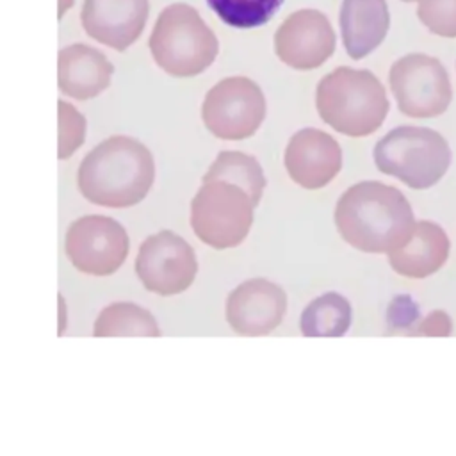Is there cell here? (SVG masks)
<instances>
[{
  "mask_svg": "<svg viewBox=\"0 0 456 456\" xmlns=\"http://www.w3.org/2000/svg\"><path fill=\"white\" fill-rule=\"evenodd\" d=\"M305 337H342L351 327V305L337 293L316 298L301 314Z\"/></svg>",
  "mask_w": 456,
  "mask_h": 456,
  "instance_id": "obj_18",
  "label": "cell"
},
{
  "mask_svg": "<svg viewBox=\"0 0 456 456\" xmlns=\"http://www.w3.org/2000/svg\"><path fill=\"white\" fill-rule=\"evenodd\" d=\"M388 84L398 109L410 118H437L451 106V80L437 57L426 53L401 57L391 66Z\"/></svg>",
  "mask_w": 456,
  "mask_h": 456,
  "instance_id": "obj_7",
  "label": "cell"
},
{
  "mask_svg": "<svg viewBox=\"0 0 456 456\" xmlns=\"http://www.w3.org/2000/svg\"><path fill=\"white\" fill-rule=\"evenodd\" d=\"M156 180V163L143 143L114 136L80 163L77 184L86 200L110 209H127L145 200Z\"/></svg>",
  "mask_w": 456,
  "mask_h": 456,
  "instance_id": "obj_2",
  "label": "cell"
},
{
  "mask_svg": "<svg viewBox=\"0 0 456 456\" xmlns=\"http://www.w3.org/2000/svg\"><path fill=\"white\" fill-rule=\"evenodd\" d=\"M285 170L298 186L321 189L328 186L342 167V150L330 134L317 129H301L285 148Z\"/></svg>",
  "mask_w": 456,
  "mask_h": 456,
  "instance_id": "obj_14",
  "label": "cell"
},
{
  "mask_svg": "<svg viewBox=\"0 0 456 456\" xmlns=\"http://www.w3.org/2000/svg\"><path fill=\"white\" fill-rule=\"evenodd\" d=\"M217 18L234 29H257L266 25L284 0H207Z\"/></svg>",
  "mask_w": 456,
  "mask_h": 456,
  "instance_id": "obj_21",
  "label": "cell"
},
{
  "mask_svg": "<svg viewBox=\"0 0 456 456\" xmlns=\"http://www.w3.org/2000/svg\"><path fill=\"white\" fill-rule=\"evenodd\" d=\"M316 107L321 120L337 132L365 137L384 125L388 100L380 80L369 70L341 66L319 80Z\"/></svg>",
  "mask_w": 456,
  "mask_h": 456,
  "instance_id": "obj_3",
  "label": "cell"
},
{
  "mask_svg": "<svg viewBox=\"0 0 456 456\" xmlns=\"http://www.w3.org/2000/svg\"><path fill=\"white\" fill-rule=\"evenodd\" d=\"M452 331L451 317L445 312L437 310L431 312L430 316H426L417 323L412 335H426V337H448Z\"/></svg>",
  "mask_w": 456,
  "mask_h": 456,
  "instance_id": "obj_25",
  "label": "cell"
},
{
  "mask_svg": "<svg viewBox=\"0 0 456 456\" xmlns=\"http://www.w3.org/2000/svg\"><path fill=\"white\" fill-rule=\"evenodd\" d=\"M338 23L344 49L351 59L358 61L387 38L391 13L385 0H342Z\"/></svg>",
  "mask_w": 456,
  "mask_h": 456,
  "instance_id": "obj_15",
  "label": "cell"
},
{
  "mask_svg": "<svg viewBox=\"0 0 456 456\" xmlns=\"http://www.w3.org/2000/svg\"><path fill=\"white\" fill-rule=\"evenodd\" d=\"M113 65L93 46L75 43L59 52V88L66 96L89 100L110 84Z\"/></svg>",
  "mask_w": 456,
  "mask_h": 456,
  "instance_id": "obj_16",
  "label": "cell"
},
{
  "mask_svg": "<svg viewBox=\"0 0 456 456\" xmlns=\"http://www.w3.org/2000/svg\"><path fill=\"white\" fill-rule=\"evenodd\" d=\"M287 312V296L280 285L251 278L237 285L227 300V321L236 334L262 337L271 334Z\"/></svg>",
  "mask_w": 456,
  "mask_h": 456,
  "instance_id": "obj_12",
  "label": "cell"
},
{
  "mask_svg": "<svg viewBox=\"0 0 456 456\" xmlns=\"http://www.w3.org/2000/svg\"><path fill=\"white\" fill-rule=\"evenodd\" d=\"M451 250L445 232L437 223H415L410 239L398 250L388 251V264L401 277L426 278L445 264Z\"/></svg>",
  "mask_w": 456,
  "mask_h": 456,
  "instance_id": "obj_17",
  "label": "cell"
},
{
  "mask_svg": "<svg viewBox=\"0 0 456 456\" xmlns=\"http://www.w3.org/2000/svg\"><path fill=\"white\" fill-rule=\"evenodd\" d=\"M403 2H415V0H403Z\"/></svg>",
  "mask_w": 456,
  "mask_h": 456,
  "instance_id": "obj_26",
  "label": "cell"
},
{
  "mask_svg": "<svg viewBox=\"0 0 456 456\" xmlns=\"http://www.w3.org/2000/svg\"><path fill=\"white\" fill-rule=\"evenodd\" d=\"M59 107H61V148H59V157L66 159L70 153H73L82 145L86 123L72 106L61 102Z\"/></svg>",
  "mask_w": 456,
  "mask_h": 456,
  "instance_id": "obj_23",
  "label": "cell"
},
{
  "mask_svg": "<svg viewBox=\"0 0 456 456\" xmlns=\"http://www.w3.org/2000/svg\"><path fill=\"white\" fill-rule=\"evenodd\" d=\"M335 31L330 20L317 9H300L284 20L274 32L278 59L300 72L316 70L335 52Z\"/></svg>",
  "mask_w": 456,
  "mask_h": 456,
  "instance_id": "obj_11",
  "label": "cell"
},
{
  "mask_svg": "<svg viewBox=\"0 0 456 456\" xmlns=\"http://www.w3.org/2000/svg\"><path fill=\"white\" fill-rule=\"evenodd\" d=\"M378 171L412 189L435 186L451 166V148L438 132L426 127H398L374 146Z\"/></svg>",
  "mask_w": 456,
  "mask_h": 456,
  "instance_id": "obj_5",
  "label": "cell"
},
{
  "mask_svg": "<svg viewBox=\"0 0 456 456\" xmlns=\"http://www.w3.org/2000/svg\"><path fill=\"white\" fill-rule=\"evenodd\" d=\"M335 224L350 246L364 253H388L410 239L415 217L401 191L369 180L338 198Z\"/></svg>",
  "mask_w": 456,
  "mask_h": 456,
  "instance_id": "obj_1",
  "label": "cell"
},
{
  "mask_svg": "<svg viewBox=\"0 0 456 456\" xmlns=\"http://www.w3.org/2000/svg\"><path fill=\"white\" fill-rule=\"evenodd\" d=\"M198 262L194 250L186 239L170 230L150 236L141 244L136 259V273L150 293L175 296L193 285Z\"/></svg>",
  "mask_w": 456,
  "mask_h": 456,
  "instance_id": "obj_9",
  "label": "cell"
},
{
  "mask_svg": "<svg viewBox=\"0 0 456 456\" xmlns=\"http://www.w3.org/2000/svg\"><path fill=\"white\" fill-rule=\"evenodd\" d=\"M387 323L394 334L408 331L412 335L419 323V308L410 296H398L388 307Z\"/></svg>",
  "mask_w": 456,
  "mask_h": 456,
  "instance_id": "obj_24",
  "label": "cell"
},
{
  "mask_svg": "<svg viewBox=\"0 0 456 456\" xmlns=\"http://www.w3.org/2000/svg\"><path fill=\"white\" fill-rule=\"evenodd\" d=\"M203 179H221L243 187L255 205L262 200L266 177L259 160L243 152H221Z\"/></svg>",
  "mask_w": 456,
  "mask_h": 456,
  "instance_id": "obj_20",
  "label": "cell"
},
{
  "mask_svg": "<svg viewBox=\"0 0 456 456\" xmlns=\"http://www.w3.org/2000/svg\"><path fill=\"white\" fill-rule=\"evenodd\" d=\"M66 255L79 271L107 277L118 271L129 255V236L113 217L86 216L70 224Z\"/></svg>",
  "mask_w": 456,
  "mask_h": 456,
  "instance_id": "obj_10",
  "label": "cell"
},
{
  "mask_svg": "<svg viewBox=\"0 0 456 456\" xmlns=\"http://www.w3.org/2000/svg\"><path fill=\"white\" fill-rule=\"evenodd\" d=\"M150 52L167 75L194 77L216 61L220 42L193 6L171 4L157 18Z\"/></svg>",
  "mask_w": 456,
  "mask_h": 456,
  "instance_id": "obj_4",
  "label": "cell"
},
{
  "mask_svg": "<svg viewBox=\"0 0 456 456\" xmlns=\"http://www.w3.org/2000/svg\"><path fill=\"white\" fill-rule=\"evenodd\" d=\"M96 337H159L157 321L146 308L134 303H113L95 321Z\"/></svg>",
  "mask_w": 456,
  "mask_h": 456,
  "instance_id": "obj_19",
  "label": "cell"
},
{
  "mask_svg": "<svg viewBox=\"0 0 456 456\" xmlns=\"http://www.w3.org/2000/svg\"><path fill=\"white\" fill-rule=\"evenodd\" d=\"M266 110L259 84L248 77H228L207 93L202 118L207 130L220 139L243 141L260 129Z\"/></svg>",
  "mask_w": 456,
  "mask_h": 456,
  "instance_id": "obj_8",
  "label": "cell"
},
{
  "mask_svg": "<svg viewBox=\"0 0 456 456\" xmlns=\"http://www.w3.org/2000/svg\"><path fill=\"white\" fill-rule=\"evenodd\" d=\"M253 200L237 184L221 179H203L191 202V227L202 243L227 250L236 248L253 224Z\"/></svg>",
  "mask_w": 456,
  "mask_h": 456,
  "instance_id": "obj_6",
  "label": "cell"
},
{
  "mask_svg": "<svg viewBox=\"0 0 456 456\" xmlns=\"http://www.w3.org/2000/svg\"><path fill=\"white\" fill-rule=\"evenodd\" d=\"M422 25L442 38H456V0H415Z\"/></svg>",
  "mask_w": 456,
  "mask_h": 456,
  "instance_id": "obj_22",
  "label": "cell"
},
{
  "mask_svg": "<svg viewBox=\"0 0 456 456\" xmlns=\"http://www.w3.org/2000/svg\"><path fill=\"white\" fill-rule=\"evenodd\" d=\"M148 13V0H84L80 22L95 42L123 52L137 42Z\"/></svg>",
  "mask_w": 456,
  "mask_h": 456,
  "instance_id": "obj_13",
  "label": "cell"
}]
</instances>
